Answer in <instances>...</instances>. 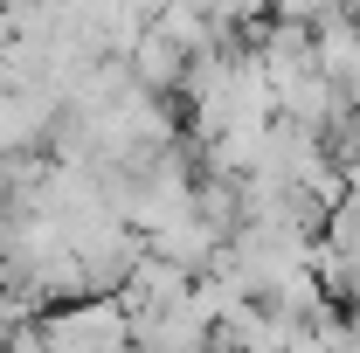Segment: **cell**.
I'll return each mask as SVG.
<instances>
[{
	"instance_id": "obj_1",
	"label": "cell",
	"mask_w": 360,
	"mask_h": 353,
	"mask_svg": "<svg viewBox=\"0 0 360 353\" xmlns=\"http://www.w3.org/2000/svg\"><path fill=\"white\" fill-rule=\"evenodd\" d=\"M125 70H132V84L139 90H153V97H174L180 90V77H187V49L167 35V28H139V42L125 49Z\"/></svg>"
},
{
	"instance_id": "obj_2",
	"label": "cell",
	"mask_w": 360,
	"mask_h": 353,
	"mask_svg": "<svg viewBox=\"0 0 360 353\" xmlns=\"http://www.w3.org/2000/svg\"><path fill=\"white\" fill-rule=\"evenodd\" d=\"M354 333H360V291H354Z\"/></svg>"
},
{
	"instance_id": "obj_3",
	"label": "cell",
	"mask_w": 360,
	"mask_h": 353,
	"mask_svg": "<svg viewBox=\"0 0 360 353\" xmlns=\"http://www.w3.org/2000/svg\"><path fill=\"white\" fill-rule=\"evenodd\" d=\"M0 250H7V222H0Z\"/></svg>"
}]
</instances>
